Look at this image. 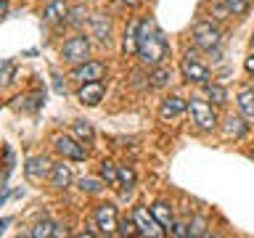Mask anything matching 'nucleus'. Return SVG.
<instances>
[{"mask_svg": "<svg viewBox=\"0 0 254 238\" xmlns=\"http://www.w3.org/2000/svg\"><path fill=\"white\" fill-rule=\"evenodd\" d=\"M244 132H246V122H244V119L230 117L228 124H225V135H228V138H241Z\"/></svg>", "mask_w": 254, "mask_h": 238, "instance_id": "nucleus-20", "label": "nucleus"}, {"mask_svg": "<svg viewBox=\"0 0 254 238\" xmlns=\"http://www.w3.org/2000/svg\"><path fill=\"white\" fill-rule=\"evenodd\" d=\"M122 3H127V5H138L140 0H122Z\"/></svg>", "mask_w": 254, "mask_h": 238, "instance_id": "nucleus-35", "label": "nucleus"}, {"mask_svg": "<svg viewBox=\"0 0 254 238\" xmlns=\"http://www.w3.org/2000/svg\"><path fill=\"white\" fill-rule=\"evenodd\" d=\"M103 74H106V66L101 61H85L71 71V79H77V82H98V79H103Z\"/></svg>", "mask_w": 254, "mask_h": 238, "instance_id": "nucleus-7", "label": "nucleus"}, {"mask_svg": "<svg viewBox=\"0 0 254 238\" xmlns=\"http://www.w3.org/2000/svg\"><path fill=\"white\" fill-rule=\"evenodd\" d=\"M138 37H140V48H138L140 61L148 63V66H159L162 59L167 56V40H164V35L154 27V21L146 19V21H140Z\"/></svg>", "mask_w": 254, "mask_h": 238, "instance_id": "nucleus-1", "label": "nucleus"}, {"mask_svg": "<svg viewBox=\"0 0 254 238\" xmlns=\"http://www.w3.org/2000/svg\"><path fill=\"white\" fill-rule=\"evenodd\" d=\"M132 217H135V222H138V230H140L143 236H151V238H162V236H164V230H167V228L156 220V214H154V212H148V209H146V206H138Z\"/></svg>", "mask_w": 254, "mask_h": 238, "instance_id": "nucleus-4", "label": "nucleus"}, {"mask_svg": "<svg viewBox=\"0 0 254 238\" xmlns=\"http://www.w3.org/2000/svg\"><path fill=\"white\" fill-rule=\"evenodd\" d=\"M188 236H206V220L204 217H196L188 225Z\"/></svg>", "mask_w": 254, "mask_h": 238, "instance_id": "nucleus-29", "label": "nucleus"}, {"mask_svg": "<svg viewBox=\"0 0 254 238\" xmlns=\"http://www.w3.org/2000/svg\"><path fill=\"white\" fill-rule=\"evenodd\" d=\"M51 170H53V167H51V162H48L45 156H32L29 162L24 164V172H27L29 180H43Z\"/></svg>", "mask_w": 254, "mask_h": 238, "instance_id": "nucleus-11", "label": "nucleus"}, {"mask_svg": "<svg viewBox=\"0 0 254 238\" xmlns=\"http://www.w3.org/2000/svg\"><path fill=\"white\" fill-rule=\"evenodd\" d=\"M51 182H53V188H66L69 182H71V170H69L66 164H53Z\"/></svg>", "mask_w": 254, "mask_h": 238, "instance_id": "nucleus-16", "label": "nucleus"}, {"mask_svg": "<svg viewBox=\"0 0 254 238\" xmlns=\"http://www.w3.org/2000/svg\"><path fill=\"white\" fill-rule=\"evenodd\" d=\"M53 230H56L53 222L51 220H43V222H37V225L29 230V236L32 238H48V236H53Z\"/></svg>", "mask_w": 254, "mask_h": 238, "instance_id": "nucleus-21", "label": "nucleus"}, {"mask_svg": "<svg viewBox=\"0 0 254 238\" xmlns=\"http://www.w3.org/2000/svg\"><path fill=\"white\" fill-rule=\"evenodd\" d=\"M167 233H170L172 238H186L188 236V225L186 222H172V228L167 230Z\"/></svg>", "mask_w": 254, "mask_h": 238, "instance_id": "nucleus-31", "label": "nucleus"}, {"mask_svg": "<svg viewBox=\"0 0 254 238\" xmlns=\"http://www.w3.org/2000/svg\"><path fill=\"white\" fill-rule=\"evenodd\" d=\"M95 228L101 230V233H114V230L119 228V222H117V209L111 204H103L95 209Z\"/></svg>", "mask_w": 254, "mask_h": 238, "instance_id": "nucleus-9", "label": "nucleus"}, {"mask_svg": "<svg viewBox=\"0 0 254 238\" xmlns=\"http://www.w3.org/2000/svg\"><path fill=\"white\" fill-rule=\"evenodd\" d=\"M90 29H93V37H98L101 43L109 45V40H111V21L106 19V16H103V13H93L90 16Z\"/></svg>", "mask_w": 254, "mask_h": 238, "instance_id": "nucleus-12", "label": "nucleus"}, {"mask_svg": "<svg viewBox=\"0 0 254 238\" xmlns=\"http://www.w3.org/2000/svg\"><path fill=\"white\" fill-rule=\"evenodd\" d=\"M252 45H254V35H252Z\"/></svg>", "mask_w": 254, "mask_h": 238, "instance_id": "nucleus-36", "label": "nucleus"}, {"mask_svg": "<svg viewBox=\"0 0 254 238\" xmlns=\"http://www.w3.org/2000/svg\"><path fill=\"white\" fill-rule=\"evenodd\" d=\"M66 16H69V8L64 0H53V3H48L45 5V11H43V19L48 24H59V21H66Z\"/></svg>", "mask_w": 254, "mask_h": 238, "instance_id": "nucleus-13", "label": "nucleus"}, {"mask_svg": "<svg viewBox=\"0 0 254 238\" xmlns=\"http://www.w3.org/2000/svg\"><path fill=\"white\" fill-rule=\"evenodd\" d=\"M193 43H196V48L212 53L220 48L222 35H220L217 27H212V21H201V24H196V29H193Z\"/></svg>", "mask_w": 254, "mask_h": 238, "instance_id": "nucleus-3", "label": "nucleus"}, {"mask_svg": "<svg viewBox=\"0 0 254 238\" xmlns=\"http://www.w3.org/2000/svg\"><path fill=\"white\" fill-rule=\"evenodd\" d=\"M119 185L125 188V193L135 185V172L130 170V167H122V170H119Z\"/></svg>", "mask_w": 254, "mask_h": 238, "instance_id": "nucleus-24", "label": "nucleus"}, {"mask_svg": "<svg viewBox=\"0 0 254 238\" xmlns=\"http://www.w3.org/2000/svg\"><path fill=\"white\" fill-rule=\"evenodd\" d=\"M138 29H140V21H132L130 27L125 29V43H122V51H125V56H132V53H138V48H140Z\"/></svg>", "mask_w": 254, "mask_h": 238, "instance_id": "nucleus-14", "label": "nucleus"}, {"mask_svg": "<svg viewBox=\"0 0 254 238\" xmlns=\"http://www.w3.org/2000/svg\"><path fill=\"white\" fill-rule=\"evenodd\" d=\"M79 188H82V193H101L103 182L95 180V178H82L79 180Z\"/></svg>", "mask_w": 254, "mask_h": 238, "instance_id": "nucleus-26", "label": "nucleus"}, {"mask_svg": "<svg viewBox=\"0 0 254 238\" xmlns=\"http://www.w3.org/2000/svg\"><path fill=\"white\" fill-rule=\"evenodd\" d=\"M11 74H13V63L3 61V82H11Z\"/></svg>", "mask_w": 254, "mask_h": 238, "instance_id": "nucleus-32", "label": "nucleus"}, {"mask_svg": "<svg viewBox=\"0 0 254 238\" xmlns=\"http://www.w3.org/2000/svg\"><path fill=\"white\" fill-rule=\"evenodd\" d=\"M244 66H246V71H249V74H254V53H249V56H246Z\"/></svg>", "mask_w": 254, "mask_h": 238, "instance_id": "nucleus-33", "label": "nucleus"}, {"mask_svg": "<svg viewBox=\"0 0 254 238\" xmlns=\"http://www.w3.org/2000/svg\"><path fill=\"white\" fill-rule=\"evenodd\" d=\"M53 146H56V151H59L61 156L74 159V162H82V159L87 156V151L82 148V143H77L74 138H69V135H59Z\"/></svg>", "mask_w": 254, "mask_h": 238, "instance_id": "nucleus-8", "label": "nucleus"}, {"mask_svg": "<svg viewBox=\"0 0 254 238\" xmlns=\"http://www.w3.org/2000/svg\"><path fill=\"white\" fill-rule=\"evenodd\" d=\"M204 87H206V95L212 98V103H217V106H220V103H225L228 95H225V90H222L220 85H209V82H206Z\"/></svg>", "mask_w": 254, "mask_h": 238, "instance_id": "nucleus-25", "label": "nucleus"}, {"mask_svg": "<svg viewBox=\"0 0 254 238\" xmlns=\"http://www.w3.org/2000/svg\"><path fill=\"white\" fill-rule=\"evenodd\" d=\"M74 135H77L79 140H93V127H90V122H85V119L74 122Z\"/></svg>", "mask_w": 254, "mask_h": 238, "instance_id": "nucleus-22", "label": "nucleus"}, {"mask_svg": "<svg viewBox=\"0 0 254 238\" xmlns=\"http://www.w3.org/2000/svg\"><path fill=\"white\" fill-rule=\"evenodd\" d=\"M101 178H103L106 185H119V170L114 167V162L103 159V162H101Z\"/></svg>", "mask_w": 254, "mask_h": 238, "instance_id": "nucleus-18", "label": "nucleus"}, {"mask_svg": "<svg viewBox=\"0 0 254 238\" xmlns=\"http://www.w3.org/2000/svg\"><path fill=\"white\" fill-rule=\"evenodd\" d=\"M151 212H154L156 214V220L159 222H162V225L167 228V230H170L172 228V212H170V206H167V204H162V201H159V204H154V206H151Z\"/></svg>", "mask_w": 254, "mask_h": 238, "instance_id": "nucleus-19", "label": "nucleus"}, {"mask_svg": "<svg viewBox=\"0 0 254 238\" xmlns=\"http://www.w3.org/2000/svg\"><path fill=\"white\" fill-rule=\"evenodd\" d=\"M103 98V82L98 79V82H82V87H79V101L85 103V106H98Z\"/></svg>", "mask_w": 254, "mask_h": 238, "instance_id": "nucleus-10", "label": "nucleus"}, {"mask_svg": "<svg viewBox=\"0 0 254 238\" xmlns=\"http://www.w3.org/2000/svg\"><path fill=\"white\" fill-rule=\"evenodd\" d=\"M238 109H241V114L246 119H254V90H241L238 93Z\"/></svg>", "mask_w": 254, "mask_h": 238, "instance_id": "nucleus-17", "label": "nucleus"}, {"mask_svg": "<svg viewBox=\"0 0 254 238\" xmlns=\"http://www.w3.org/2000/svg\"><path fill=\"white\" fill-rule=\"evenodd\" d=\"M119 233H122V236H132V233H140V230H138V222H135V217L132 220H122V222H119Z\"/></svg>", "mask_w": 254, "mask_h": 238, "instance_id": "nucleus-30", "label": "nucleus"}, {"mask_svg": "<svg viewBox=\"0 0 254 238\" xmlns=\"http://www.w3.org/2000/svg\"><path fill=\"white\" fill-rule=\"evenodd\" d=\"M222 3H225V8L233 16H241V13L249 11V0H222Z\"/></svg>", "mask_w": 254, "mask_h": 238, "instance_id": "nucleus-23", "label": "nucleus"}, {"mask_svg": "<svg viewBox=\"0 0 254 238\" xmlns=\"http://www.w3.org/2000/svg\"><path fill=\"white\" fill-rule=\"evenodd\" d=\"M87 56H90V43H87L85 35L69 37L66 43H64V59L69 63H85Z\"/></svg>", "mask_w": 254, "mask_h": 238, "instance_id": "nucleus-5", "label": "nucleus"}, {"mask_svg": "<svg viewBox=\"0 0 254 238\" xmlns=\"http://www.w3.org/2000/svg\"><path fill=\"white\" fill-rule=\"evenodd\" d=\"M53 236H56V238H61V236H66V228H64V230H61V228H56V230H53Z\"/></svg>", "mask_w": 254, "mask_h": 238, "instance_id": "nucleus-34", "label": "nucleus"}, {"mask_svg": "<svg viewBox=\"0 0 254 238\" xmlns=\"http://www.w3.org/2000/svg\"><path fill=\"white\" fill-rule=\"evenodd\" d=\"M87 19V11H85V5H77V8H71V11H69V24H71V27H79V24H82Z\"/></svg>", "mask_w": 254, "mask_h": 238, "instance_id": "nucleus-27", "label": "nucleus"}, {"mask_svg": "<svg viewBox=\"0 0 254 238\" xmlns=\"http://www.w3.org/2000/svg\"><path fill=\"white\" fill-rule=\"evenodd\" d=\"M148 79H151V85H154V87H164L167 82H170V71H167V69H154V74H151Z\"/></svg>", "mask_w": 254, "mask_h": 238, "instance_id": "nucleus-28", "label": "nucleus"}, {"mask_svg": "<svg viewBox=\"0 0 254 238\" xmlns=\"http://www.w3.org/2000/svg\"><path fill=\"white\" fill-rule=\"evenodd\" d=\"M180 71H183V77H186L188 82L206 85V79H209V69H206V66L196 59L193 53H186V59L180 61Z\"/></svg>", "mask_w": 254, "mask_h": 238, "instance_id": "nucleus-6", "label": "nucleus"}, {"mask_svg": "<svg viewBox=\"0 0 254 238\" xmlns=\"http://www.w3.org/2000/svg\"><path fill=\"white\" fill-rule=\"evenodd\" d=\"M188 109V103L183 101V98H178V95H172V98H167L164 103H162V119H175V117H180L183 111Z\"/></svg>", "mask_w": 254, "mask_h": 238, "instance_id": "nucleus-15", "label": "nucleus"}, {"mask_svg": "<svg viewBox=\"0 0 254 238\" xmlns=\"http://www.w3.org/2000/svg\"><path fill=\"white\" fill-rule=\"evenodd\" d=\"M188 109H190V117H193V122H196L198 130L206 132V130H214V127H217V114H214V109H212L206 101L190 98Z\"/></svg>", "mask_w": 254, "mask_h": 238, "instance_id": "nucleus-2", "label": "nucleus"}]
</instances>
